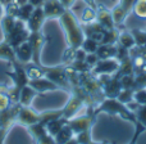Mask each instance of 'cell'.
I'll list each match as a JSON object with an SVG mask.
<instances>
[{
	"label": "cell",
	"instance_id": "1",
	"mask_svg": "<svg viewBox=\"0 0 146 144\" xmlns=\"http://www.w3.org/2000/svg\"><path fill=\"white\" fill-rule=\"evenodd\" d=\"M58 19L60 22L62 27H63L64 33H66L68 46H71L73 49L81 48V44L83 43L86 35L83 28L81 27V23L78 21V18L73 14L72 10L67 9Z\"/></svg>",
	"mask_w": 146,
	"mask_h": 144
},
{
	"label": "cell",
	"instance_id": "2",
	"mask_svg": "<svg viewBox=\"0 0 146 144\" xmlns=\"http://www.w3.org/2000/svg\"><path fill=\"white\" fill-rule=\"evenodd\" d=\"M100 112H105V113L110 115V116H121L122 119L128 120V121L136 124L137 120L136 116L132 111H129L128 107L126 104H123L122 102H119L117 98H105L100 102L98 107L94 109V113L98 115Z\"/></svg>",
	"mask_w": 146,
	"mask_h": 144
},
{
	"label": "cell",
	"instance_id": "3",
	"mask_svg": "<svg viewBox=\"0 0 146 144\" xmlns=\"http://www.w3.org/2000/svg\"><path fill=\"white\" fill-rule=\"evenodd\" d=\"M28 36H30V30L27 28L26 22L17 19L14 28L7 36H4V41H7L13 48H17L19 44L28 40Z\"/></svg>",
	"mask_w": 146,
	"mask_h": 144
},
{
	"label": "cell",
	"instance_id": "4",
	"mask_svg": "<svg viewBox=\"0 0 146 144\" xmlns=\"http://www.w3.org/2000/svg\"><path fill=\"white\" fill-rule=\"evenodd\" d=\"M121 62L118 58L113 57V58H105V59H99L96 62V64L90 70V72L94 76H99V75H114L118 72Z\"/></svg>",
	"mask_w": 146,
	"mask_h": 144
},
{
	"label": "cell",
	"instance_id": "5",
	"mask_svg": "<svg viewBox=\"0 0 146 144\" xmlns=\"http://www.w3.org/2000/svg\"><path fill=\"white\" fill-rule=\"evenodd\" d=\"M28 43H30L31 48H32V62L36 64H41L40 54H41V50H42V46L46 43V36L41 31H38V32H30Z\"/></svg>",
	"mask_w": 146,
	"mask_h": 144
},
{
	"label": "cell",
	"instance_id": "6",
	"mask_svg": "<svg viewBox=\"0 0 146 144\" xmlns=\"http://www.w3.org/2000/svg\"><path fill=\"white\" fill-rule=\"evenodd\" d=\"M45 77H48L54 84H56L59 89L69 88V85H71L66 75V67H51V68L45 67Z\"/></svg>",
	"mask_w": 146,
	"mask_h": 144
},
{
	"label": "cell",
	"instance_id": "7",
	"mask_svg": "<svg viewBox=\"0 0 146 144\" xmlns=\"http://www.w3.org/2000/svg\"><path fill=\"white\" fill-rule=\"evenodd\" d=\"M95 117L96 116L94 113H87V115H85V116H76V117H73V119L68 120V125L76 135L81 131L91 129Z\"/></svg>",
	"mask_w": 146,
	"mask_h": 144
},
{
	"label": "cell",
	"instance_id": "8",
	"mask_svg": "<svg viewBox=\"0 0 146 144\" xmlns=\"http://www.w3.org/2000/svg\"><path fill=\"white\" fill-rule=\"evenodd\" d=\"M15 122L28 127L33 124L40 122V113L35 112L31 107H22L21 106L19 112H18V115H17V119H15Z\"/></svg>",
	"mask_w": 146,
	"mask_h": 144
},
{
	"label": "cell",
	"instance_id": "9",
	"mask_svg": "<svg viewBox=\"0 0 146 144\" xmlns=\"http://www.w3.org/2000/svg\"><path fill=\"white\" fill-rule=\"evenodd\" d=\"M45 21H46V17L44 14L42 7H37L33 9L32 14L27 19L26 25H27V28L30 30V32H38V31H41Z\"/></svg>",
	"mask_w": 146,
	"mask_h": 144
},
{
	"label": "cell",
	"instance_id": "10",
	"mask_svg": "<svg viewBox=\"0 0 146 144\" xmlns=\"http://www.w3.org/2000/svg\"><path fill=\"white\" fill-rule=\"evenodd\" d=\"M96 21L105 30H113V28H115L110 9H108L106 7H104L101 4H96Z\"/></svg>",
	"mask_w": 146,
	"mask_h": 144
},
{
	"label": "cell",
	"instance_id": "11",
	"mask_svg": "<svg viewBox=\"0 0 146 144\" xmlns=\"http://www.w3.org/2000/svg\"><path fill=\"white\" fill-rule=\"evenodd\" d=\"M42 10L46 19H53V18H59L67 9L60 4L59 0H46L42 5Z\"/></svg>",
	"mask_w": 146,
	"mask_h": 144
},
{
	"label": "cell",
	"instance_id": "12",
	"mask_svg": "<svg viewBox=\"0 0 146 144\" xmlns=\"http://www.w3.org/2000/svg\"><path fill=\"white\" fill-rule=\"evenodd\" d=\"M28 85L32 86L38 94H44V93H48V91H54L59 89V86L56 84H54L53 81L49 80L45 76L40 78H35V80H30Z\"/></svg>",
	"mask_w": 146,
	"mask_h": 144
},
{
	"label": "cell",
	"instance_id": "13",
	"mask_svg": "<svg viewBox=\"0 0 146 144\" xmlns=\"http://www.w3.org/2000/svg\"><path fill=\"white\" fill-rule=\"evenodd\" d=\"M14 54H15V61L21 64L32 62V48H31L28 40L19 44L17 48H14Z\"/></svg>",
	"mask_w": 146,
	"mask_h": 144
},
{
	"label": "cell",
	"instance_id": "14",
	"mask_svg": "<svg viewBox=\"0 0 146 144\" xmlns=\"http://www.w3.org/2000/svg\"><path fill=\"white\" fill-rule=\"evenodd\" d=\"M101 88H103V93L106 98H117L118 94L121 93V90L123 89L121 81H119V78L117 76L115 77H110Z\"/></svg>",
	"mask_w": 146,
	"mask_h": 144
},
{
	"label": "cell",
	"instance_id": "15",
	"mask_svg": "<svg viewBox=\"0 0 146 144\" xmlns=\"http://www.w3.org/2000/svg\"><path fill=\"white\" fill-rule=\"evenodd\" d=\"M37 95H40V94H38L37 91H36L35 89L32 88V86H30L27 84V85L23 86L22 90H21L19 98H18V103H19L22 107H31V103H32V100Z\"/></svg>",
	"mask_w": 146,
	"mask_h": 144
},
{
	"label": "cell",
	"instance_id": "16",
	"mask_svg": "<svg viewBox=\"0 0 146 144\" xmlns=\"http://www.w3.org/2000/svg\"><path fill=\"white\" fill-rule=\"evenodd\" d=\"M22 66L25 68L28 80H35V78H40L45 76V67H42V64H36L33 62H30V63L22 64Z\"/></svg>",
	"mask_w": 146,
	"mask_h": 144
},
{
	"label": "cell",
	"instance_id": "17",
	"mask_svg": "<svg viewBox=\"0 0 146 144\" xmlns=\"http://www.w3.org/2000/svg\"><path fill=\"white\" fill-rule=\"evenodd\" d=\"M117 44H99L96 56L99 57V59L113 58L117 56Z\"/></svg>",
	"mask_w": 146,
	"mask_h": 144
},
{
	"label": "cell",
	"instance_id": "18",
	"mask_svg": "<svg viewBox=\"0 0 146 144\" xmlns=\"http://www.w3.org/2000/svg\"><path fill=\"white\" fill-rule=\"evenodd\" d=\"M78 21H80V23H82L83 26L91 25V23L96 22V8L91 7V5H86L85 9L78 15Z\"/></svg>",
	"mask_w": 146,
	"mask_h": 144
},
{
	"label": "cell",
	"instance_id": "19",
	"mask_svg": "<svg viewBox=\"0 0 146 144\" xmlns=\"http://www.w3.org/2000/svg\"><path fill=\"white\" fill-rule=\"evenodd\" d=\"M118 44L123 48L128 49V50H131L132 48L136 46V41H135V38L131 31H119Z\"/></svg>",
	"mask_w": 146,
	"mask_h": 144
},
{
	"label": "cell",
	"instance_id": "20",
	"mask_svg": "<svg viewBox=\"0 0 146 144\" xmlns=\"http://www.w3.org/2000/svg\"><path fill=\"white\" fill-rule=\"evenodd\" d=\"M66 124H68V120L64 119V117L62 116V117H58V119H55V120H51V121H49L48 124L45 125V127H46V130H48L49 134L53 135V137H55V135L58 134L59 131H60V129Z\"/></svg>",
	"mask_w": 146,
	"mask_h": 144
},
{
	"label": "cell",
	"instance_id": "21",
	"mask_svg": "<svg viewBox=\"0 0 146 144\" xmlns=\"http://www.w3.org/2000/svg\"><path fill=\"white\" fill-rule=\"evenodd\" d=\"M110 12H111V17H113V21H114L115 27H118L119 25H122V23L124 22V19L127 18V15H128V12H127V10L124 9L121 4H119V3L114 8H111Z\"/></svg>",
	"mask_w": 146,
	"mask_h": 144
},
{
	"label": "cell",
	"instance_id": "22",
	"mask_svg": "<svg viewBox=\"0 0 146 144\" xmlns=\"http://www.w3.org/2000/svg\"><path fill=\"white\" fill-rule=\"evenodd\" d=\"M0 59H4L8 62H15V54H14V48L10 46L7 41L0 43Z\"/></svg>",
	"mask_w": 146,
	"mask_h": 144
},
{
	"label": "cell",
	"instance_id": "23",
	"mask_svg": "<svg viewBox=\"0 0 146 144\" xmlns=\"http://www.w3.org/2000/svg\"><path fill=\"white\" fill-rule=\"evenodd\" d=\"M73 137H74V133L72 131V129L69 127V125L66 124L60 129V131H59L58 134L54 137V139H55L56 144H64L66 142H68L69 139H72Z\"/></svg>",
	"mask_w": 146,
	"mask_h": 144
},
{
	"label": "cell",
	"instance_id": "24",
	"mask_svg": "<svg viewBox=\"0 0 146 144\" xmlns=\"http://www.w3.org/2000/svg\"><path fill=\"white\" fill-rule=\"evenodd\" d=\"M33 9L35 8L30 4V3H25V4H21L19 8H18L17 13H15V18L19 21H23V22H27V19L30 18V15L32 14Z\"/></svg>",
	"mask_w": 146,
	"mask_h": 144
},
{
	"label": "cell",
	"instance_id": "25",
	"mask_svg": "<svg viewBox=\"0 0 146 144\" xmlns=\"http://www.w3.org/2000/svg\"><path fill=\"white\" fill-rule=\"evenodd\" d=\"M15 22H17V18L14 15H10V14H5L4 17L0 19V26H1V30L4 36H7L10 31L14 28Z\"/></svg>",
	"mask_w": 146,
	"mask_h": 144
},
{
	"label": "cell",
	"instance_id": "26",
	"mask_svg": "<svg viewBox=\"0 0 146 144\" xmlns=\"http://www.w3.org/2000/svg\"><path fill=\"white\" fill-rule=\"evenodd\" d=\"M8 86H0V112L7 111L10 106H12V100L8 94Z\"/></svg>",
	"mask_w": 146,
	"mask_h": 144
},
{
	"label": "cell",
	"instance_id": "27",
	"mask_svg": "<svg viewBox=\"0 0 146 144\" xmlns=\"http://www.w3.org/2000/svg\"><path fill=\"white\" fill-rule=\"evenodd\" d=\"M132 12L141 19H146V0H136L132 7Z\"/></svg>",
	"mask_w": 146,
	"mask_h": 144
},
{
	"label": "cell",
	"instance_id": "28",
	"mask_svg": "<svg viewBox=\"0 0 146 144\" xmlns=\"http://www.w3.org/2000/svg\"><path fill=\"white\" fill-rule=\"evenodd\" d=\"M98 46H99L98 41H95L94 39H91V38H87V36L85 38L83 43L81 44V49H82V50H85L87 54L88 53H96Z\"/></svg>",
	"mask_w": 146,
	"mask_h": 144
},
{
	"label": "cell",
	"instance_id": "29",
	"mask_svg": "<svg viewBox=\"0 0 146 144\" xmlns=\"http://www.w3.org/2000/svg\"><path fill=\"white\" fill-rule=\"evenodd\" d=\"M28 131L31 133V135H32L35 139H37V138H40L41 135L46 134L48 130H46V127L44 124L37 122V124H33V125H31V126H28Z\"/></svg>",
	"mask_w": 146,
	"mask_h": 144
},
{
	"label": "cell",
	"instance_id": "30",
	"mask_svg": "<svg viewBox=\"0 0 146 144\" xmlns=\"http://www.w3.org/2000/svg\"><path fill=\"white\" fill-rule=\"evenodd\" d=\"M133 93H135L133 89H122L121 93L117 96V99H118L119 102H122L123 104H127L133 100Z\"/></svg>",
	"mask_w": 146,
	"mask_h": 144
},
{
	"label": "cell",
	"instance_id": "31",
	"mask_svg": "<svg viewBox=\"0 0 146 144\" xmlns=\"http://www.w3.org/2000/svg\"><path fill=\"white\" fill-rule=\"evenodd\" d=\"M131 32L135 38V41H136V46H146V31L135 28Z\"/></svg>",
	"mask_w": 146,
	"mask_h": 144
},
{
	"label": "cell",
	"instance_id": "32",
	"mask_svg": "<svg viewBox=\"0 0 146 144\" xmlns=\"http://www.w3.org/2000/svg\"><path fill=\"white\" fill-rule=\"evenodd\" d=\"M74 137H76V139L78 140V143H80V144H91V143H92V135H91V129L78 133V134H76Z\"/></svg>",
	"mask_w": 146,
	"mask_h": 144
},
{
	"label": "cell",
	"instance_id": "33",
	"mask_svg": "<svg viewBox=\"0 0 146 144\" xmlns=\"http://www.w3.org/2000/svg\"><path fill=\"white\" fill-rule=\"evenodd\" d=\"M123 89H133L135 88V77L133 75H123L119 77Z\"/></svg>",
	"mask_w": 146,
	"mask_h": 144
},
{
	"label": "cell",
	"instance_id": "34",
	"mask_svg": "<svg viewBox=\"0 0 146 144\" xmlns=\"http://www.w3.org/2000/svg\"><path fill=\"white\" fill-rule=\"evenodd\" d=\"M135 116H136L137 122H140L146 127V104H141L137 108V111L135 112Z\"/></svg>",
	"mask_w": 146,
	"mask_h": 144
},
{
	"label": "cell",
	"instance_id": "35",
	"mask_svg": "<svg viewBox=\"0 0 146 144\" xmlns=\"http://www.w3.org/2000/svg\"><path fill=\"white\" fill-rule=\"evenodd\" d=\"M135 126H136V130H135L133 137H132V139L129 140L128 144H136L137 143V139H139V137L141 135V133H144L145 130H146V127L144 126V125L140 124V122H136V124H135Z\"/></svg>",
	"mask_w": 146,
	"mask_h": 144
},
{
	"label": "cell",
	"instance_id": "36",
	"mask_svg": "<svg viewBox=\"0 0 146 144\" xmlns=\"http://www.w3.org/2000/svg\"><path fill=\"white\" fill-rule=\"evenodd\" d=\"M35 140H36V144H56L54 137L53 135H50L49 133L41 135L40 138H37V139H35Z\"/></svg>",
	"mask_w": 146,
	"mask_h": 144
},
{
	"label": "cell",
	"instance_id": "37",
	"mask_svg": "<svg viewBox=\"0 0 146 144\" xmlns=\"http://www.w3.org/2000/svg\"><path fill=\"white\" fill-rule=\"evenodd\" d=\"M99 61V57L96 56V53H88L86 54V58H85V62L90 66V68H92L96 64V62Z\"/></svg>",
	"mask_w": 146,
	"mask_h": 144
},
{
	"label": "cell",
	"instance_id": "38",
	"mask_svg": "<svg viewBox=\"0 0 146 144\" xmlns=\"http://www.w3.org/2000/svg\"><path fill=\"white\" fill-rule=\"evenodd\" d=\"M59 1H60V4L63 5L66 9H71L73 5H74L76 0H59Z\"/></svg>",
	"mask_w": 146,
	"mask_h": 144
},
{
	"label": "cell",
	"instance_id": "39",
	"mask_svg": "<svg viewBox=\"0 0 146 144\" xmlns=\"http://www.w3.org/2000/svg\"><path fill=\"white\" fill-rule=\"evenodd\" d=\"M46 0H27V3H30L31 5H32L33 8H37V7H42L44 3H45Z\"/></svg>",
	"mask_w": 146,
	"mask_h": 144
},
{
	"label": "cell",
	"instance_id": "40",
	"mask_svg": "<svg viewBox=\"0 0 146 144\" xmlns=\"http://www.w3.org/2000/svg\"><path fill=\"white\" fill-rule=\"evenodd\" d=\"M5 15V5L3 3H0V19Z\"/></svg>",
	"mask_w": 146,
	"mask_h": 144
},
{
	"label": "cell",
	"instance_id": "41",
	"mask_svg": "<svg viewBox=\"0 0 146 144\" xmlns=\"http://www.w3.org/2000/svg\"><path fill=\"white\" fill-rule=\"evenodd\" d=\"M64 144H80V143H78V140H77V139H76V137H73V138H72V139H69V140H68V142H66V143H64Z\"/></svg>",
	"mask_w": 146,
	"mask_h": 144
},
{
	"label": "cell",
	"instance_id": "42",
	"mask_svg": "<svg viewBox=\"0 0 146 144\" xmlns=\"http://www.w3.org/2000/svg\"><path fill=\"white\" fill-rule=\"evenodd\" d=\"M91 144H108V143H94V142H92Z\"/></svg>",
	"mask_w": 146,
	"mask_h": 144
}]
</instances>
